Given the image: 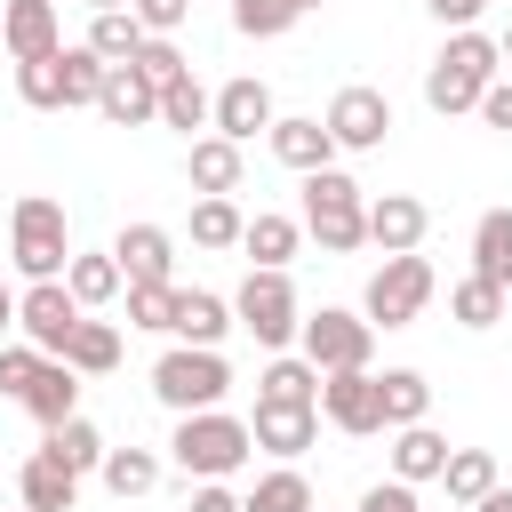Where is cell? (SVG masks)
Instances as JSON below:
<instances>
[{
	"label": "cell",
	"mask_w": 512,
	"mask_h": 512,
	"mask_svg": "<svg viewBox=\"0 0 512 512\" xmlns=\"http://www.w3.org/2000/svg\"><path fill=\"white\" fill-rule=\"evenodd\" d=\"M488 80H496V40L464 24V32H448V48H440L432 72H424V104H432V112H472Z\"/></svg>",
	"instance_id": "cell-1"
},
{
	"label": "cell",
	"mask_w": 512,
	"mask_h": 512,
	"mask_svg": "<svg viewBox=\"0 0 512 512\" xmlns=\"http://www.w3.org/2000/svg\"><path fill=\"white\" fill-rule=\"evenodd\" d=\"M304 232L328 248V256H352L368 240V200L344 168H312L304 176Z\"/></svg>",
	"instance_id": "cell-2"
},
{
	"label": "cell",
	"mask_w": 512,
	"mask_h": 512,
	"mask_svg": "<svg viewBox=\"0 0 512 512\" xmlns=\"http://www.w3.org/2000/svg\"><path fill=\"white\" fill-rule=\"evenodd\" d=\"M248 448H256L248 424L224 416V408H192V416H176V440H168V456H176L192 480H224V472H240Z\"/></svg>",
	"instance_id": "cell-3"
},
{
	"label": "cell",
	"mask_w": 512,
	"mask_h": 512,
	"mask_svg": "<svg viewBox=\"0 0 512 512\" xmlns=\"http://www.w3.org/2000/svg\"><path fill=\"white\" fill-rule=\"evenodd\" d=\"M152 392H160L176 416H192V408H216V400L232 392V368L216 360V344H176V352L152 360Z\"/></svg>",
	"instance_id": "cell-4"
},
{
	"label": "cell",
	"mask_w": 512,
	"mask_h": 512,
	"mask_svg": "<svg viewBox=\"0 0 512 512\" xmlns=\"http://www.w3.org/2000/svg\"><path fill=\"white\" fill-rule=\"evenodd\" d=\"M8 232H16V272H24V280H64L72 232H64V208H56L48 192H24L16 216H8Z\"/></svg>",
	"instance_id": "cell-5"
},
{
	"label": "cell",
	"mask_w": 512,
	"mask_h": 512,
	"mask_svg": "<svg viewBox=\"0 0 512 512\" xmlns=\"http://www.w3.org/2000/svg\"><path fill=\"white\" fill-rule=\"evenodd\" d=\"M432 304V264L408 248V256H384L376 272H368V296H360V320L368 328H408L416 312Z\"/></svg>",
	"instance_id": "cell-6"
},
{
	"label": "cell",
	"mask_w": 512,
	"mask_h": 512,
	"mask_svg": "<svg viewBox=\"0 0 512 512\" xmlns=\"http://www.w3.org/2000/svg\"><path fill=\"white\" fill-rule=\"evenodd\" d=\"M296 320H304V312H296L288 272H264V264H256V272L240 280V296H232V328H248L264 352H280V344L296 336Z\"/></svg>",
	"instance_id": "cell-7"
},
{
	"label": "cell",
	"mask_w": 512,
	"mask_h": 512,
	"mask_svg": "<svg viewBox=\"0 0 512 512\" xmlns=\"http://www.w3.org/2000/svg\"><path fill=\"white\" fill-rule=\"evenodd\" d=\"M296 336H304V360L320 376L328 368H368V352H376V328L360 312H336V304H320L312 320H296Z\"/></svg>",
	"instance_id": "cell-8"
},
{
	"label": "cell",
	"mask_w": 512,
	"mask_h": 512,
	"mask_svg": "<svg viewBox=\"0 0 512 512\" xmlns=\"http://www.w3.org/2000/svg\"><path fill=\"white\" fill-rule=\"evenodd\" d=\"M16 328H24V344H32V352H48V360H56V352H64V336L80 328V296H72L64 280H32V288L16 296Z\"/></svg>",
	"instance_id": "cell-9"
},
{
	"label": "cell",
	"mask_w": 512,
	"mask_h": 512,
	"mask_svg": "<svg viewBox=\"0 0 512 512\" xmlns=\"http://www.w3.org/2000/svg\"><path fill=\"white\" fill-rule=\"evenodd\" d=\"M320 416L352 440L384 432V400H376V368H328L320 376Z\"/></svg>",
	"instance_id": "cell-10"
},
{
	"label": "cell",
	"mask_w": 512,
	"mask_h": 512,
	"mask_svg": "<svg viewBox=\"0 0 512 512\" xmlns=\"http://www.w3.org/2000/svg\"><path fill=\"white\" fill-rule=\"evenodd\" d=\"M328 136H336V152H376L384 136H392V104H384V88H336V104H328Z\"/></svg>",
	"instance_id": "cell-11"
},
{
	"label": "cell",
	"mask_w": 512,
	"mask_h": 512,
	"mask_svg": "<svg viewBox=\"0 0 512 512\" xmlns=\"http://www.w3.org/2000/svg\"><path fill=\"white\" fill-rule=\"evenodd\" d=\"M208 128H216V136H232V144H248L256 128H272V88H264L256 72L224 80V88L208 96Z\"/></svg>",
	"instance_id": "cell-12"
},
{
	"label": "cell",
	"mask_w": 512,
	"mask_h": 512,
	"mask_svg": "<svg viewBox=\"0 0 512 512\" xmlns=\"http://www.w3.org/2000/svg\"><path fill=\"white\" fill-rule=\"evenodd\" d=\"M96 112H104L112 128H144V120H160V88H152V80H144L136 64H104Z\"/></svg>",
	"instance_id": "cell-13"
},
{
	"label": "cell",
	"mask_w": 512,
	"mask_h": 512,
	"mask_svg": "<svg viewBox=\"0 0 512 512\" xmlns=\"http://www.w3.org/2000/svg\"><path fill=\"white\" fill-rule=\"evenodd\" d=\"M424 232H432V208H424V200H408V192H384V200H368V240H376L384 256H408V248H424Z\"/></svg>",
	"instance_id": "cell-14"
},
{
	"label": "cell",
	"mask_w": 512,
	"mask_h": 512,
	"mask_svg": "<svg viewBox=\"0 0 512 512\" xmlns=\"http://www.w3.org/2000/svg\"><path fill=\"white\" fill-rule=\"evenodd\" d=\"M0 48L24 64V56H48L64 48V24H56V0H8L0 8Z\"/></svg>",
	"instance_id": "cell-15"
},
{
	"label": "cell",
	"mask_w": 512,
	"mask_h": 512,
	"mask_svg": "<svg viewBox=\"0 0 512 512\" xmlns=\"http://www.w3.org/2000/svg\"><path fill=\"white\" fill-rule=\"evenodd\" d=\"M312 432H320V408H272V400H256V424H248V440L256 448H272V456H304L312 448Z\"/></svg>",
	"instance_id": "cell-16"
},
{
	"label": "cell",
	"mask_w": 512,
	"mask_h": 512,
	"mask_svg": "<svg viewBox=\"0 0 512 512\" xmlns=\"http://www.w3.org/2000/svg\"><path fill=\"white\" fill-rule=\"evenodd\" d=\"M264 136H272L280 168H296V176H312V168H328V160H336V136H328V120H272Z\"/></svg>",
	"instance_id": "cell-17"
},
{
	"label": "cell",
	"mask_w": 512,
	"mask_h": 512,
	"mask_svg": "<svg viewBox=\"0 0 512 512\" xmlns=\"http://www.w3.org/2000/svg\"><path fill=\"white\" fill-rule=\"evenodd\" d=\"M16 496H24V512H72V504H80V480L40 448V456L16 472Z\"/></svg>",
	"instance_id": "cell-18"
},
{
	"label": "cell",
	"mask_w": 512,
	"mask_h": 512,
	"mask_svg": "<svg viewBox=\"0 0 512 512\" xmlns=\"http://www.w3.org/2000/svg\"><path fill=\"white\" fill-rule=\"evenodd\" d=\"M296 240H304V224H296V216H272V208H256V216L240 224V248H248V256H256L264 272H288Z\"/></svg>",
	"instance_id": "cell-19"
},
{
	"label": "cell",
	"mask_w": 512,
	"mask_h": 512,
	"mask_svg": "<svg viewBox=\"0 0 512 512\" xmlns=\"http://www.w3.org/2000/svg\"><path fill=\"white\" fill-rule=\"evenodd\" d=\"M112 256H120V272H128V280H168V264H176V240H168L160 224H128V232L112 240Z\"/></svg>",
	"instance_id": "cell-20"
},
{
	"label": "cell",
	"mask_w": 512,
	"mask_h": 512,
	"mask_svg": "<svg viewBox=\"0 0 512 512\" xmlns=\"http://www.w3.org/2000/svg\"><path fill=\"white\" fill-rule=\"evenodd\" d=\"M56 360H64L72 376H104V368H120V328H112V320H88V312H80V328L64 336V352H56Z\"/></svg>",
	"instance_id": "cell-21"
},
{
	"label": "cell",
	"mask_w": 512,
	"mask_h": 512,
	"mask_svg": "<svg viewBox=\"0 0 512 512\" xmlns=\"http://www.w3.org/2000/svg\"><path fill=\"white\" fill-rule=\"evenodd\" d=\"M24 408H32L40 424H64V416H80V376H72L64 360H40V368H32V384H24Z\"/></svg>",
	"instance_id": "cell-22"
},
{
	"label": "cell",
	"mask_w": 512,
	"mask_h": 512,
	"mask_svg": "<svg viewBox=\"0 0 512 512\" xmlns=\"http://www.w3.org/2000/svg\"><path fill=\"white\" fill-rule=\"evenodd\" d=\"M64 288L80 296V312H96V304H112V296L128 288V272H120L112 248H104V256H64Z\"/></svg>",
	"instance_id": "cell-23"
},
{
	"label": "cell",
	"mask_w": 512,
	"mask_h": 512,
	"mask_svg": "<svg viewBox=\"0 0 512 512\" xmlns=\"http://www.w3.org/2000/svg\"><path fill=\"white\" fill-rule=\"evenodd\" d=\"M184 344H224V328H232V304L224 296H208V288H176V320H168Z\"/></svg>",
	"instance_id": "cell-24"
},
{
	"label": "cell",
	"mask_w": 512,
	"mask_h": 512,
	"mask_svg": "<svg viewBox=\"0 0 512 512\" xmlns=\"http://www.w3.org/2000/svg\"><path fill=\"white\" fill-rule=\"evenodd\" d=\"M256 400H272V408H320V368L280 352V360L256 376Z\"/></svg>",
	"instance_id": "cell-25"
},
{
	"label": "cell",
	"mask_w": 512,
	"mask_h": 512,
	"mask_svg": "<svg viewBox=\"0 0 512 512\" xmlns=\"http://www.w3.org/2000/svg\"><path fill=\"white\" fill-rule=\"evenodd\" d=\"M440 464H448V440L432 432V424H400V440H392V480H440Z\"/></svg>",
	"instance_id": "cell-26"
},
{
	"label": "cell",
	"mask_w": 512,
	"mask_h": 512,
	"mask_svg": "<svg viewBox=\"0 0 512 512\" xmlns=\"http://www.w3.org/2000/svg\"><path fill=\"white\" fill-rule=\"evenodd\" d=\"M472 272L496 280V288H512V208H488L472 224Z\"/></svg>",
	"instance_id": "cell-27"
},
{
	"label": "cell",
	"mask_w": 512,
	"mask_h": 512,
	"mask_svg": "<svg viewBox=\"0 0 512 512\" xmlns=\"http://www.w3.org/2000/svg\"><path fill=\"white\" fill-rule=\"evenodd\" d=\"M184 176H192V192H240V144L232 136H200Z\"/></svg>",
	"instance_id": "cell-28"
},
{
	"label": "cell",
	"mask_w": 512,
	"mask_h": 512,
	"mask_svg": "<svg viewBox=\"0 0 512 512\" xmlns=\"http://www.w3.org/2000/svg\"><path fill=\"white\" fill-rule=\"evenodd\" d=\"M40 448H48V456H56V464H64L72 480L104 464V432H96L88 416H64V424H48V440H40Z\"/></svg>",
	"instance_id": "cell-29"
},
{
	"label": "cell",
	"mask_w": 512,
	"mask_h": 512,
	"mask_svg": "<svg viewBox=\"0 0 512 512\" xmlns=\"http://www.w3.org/2000/svg\"><path fill=\"white\" fill-rule=\"evenodd\" d=\"M376 400H384V424L400 432V424H424V408H432V384H424L416 368H384V376H376Z\"/></svg>",
	"instance_id": "cell-30"
},
{
	"label": "cell",
	"mask_w": 512,
	"mask_h": 512,
	"mask_svg": "<svg viewBox=\"0 0 512 512\" xmlns=\"http://www.w3.org/2000/svg\"><path fill=\"white\" fill-rule=\"evenodd\" d=\"M440 480H448V504H480V496L496 488V456H488V448H448Z\"/></svg>",
	"instance_id": "cell-31"
},
{
	"label": "cell",
	"mask_w": 512,
	"mask_h": 512,
	"mask_svg": "<svg viewBox=\"0 0 512 512\" xmlns=\"http://www.w3.org/2000/svg\"><path fill=\"white\" fill-rule=\"evenodd\" d=\"M240 512H312V480H304L296 464H280V472H264V480L240 496Z\"/></svg>",
	"instance_id": "cell-32"
},
{
	"label": "cell",
	"mask_w": 512,
	"mask_h": 512,
	"mask_svg": "<svg viewBox=\"0 0 512 512\" xmlns=\"http://www.w3.org/2000/svg\"><path fill=\"white\" fill-rule=\"evenodd\" d=\"M88 48H96L104 64H128V56L144 48V24H136V8H96V24H88Z\"/></svg>",
	"instance_id": "cell-33"
},
{
	"label": "cell",
	"mask_w": 512,
	"mask_h": 512,
	"mask_svg": "<svg viewBox=\"0 0 512 512\" xmlns=\"http://www.w3.org/2000/svg\"><path fill=\"white\" fill-rule=\"evenodd\" d=\"M240 224H248V216L232 208V192H200V200H192V240H200V248H240Z\"/></svg>",
	"instance_id": "cell-34"
},
{
	"label": "cell",
	"mask_w": 512,
	"mask_h": 512,
	"mask_svg": "<svg viewBox=\"0 0 512 512\" xmlns=\"http://www.w3.org/2000/svg\"><path fill=\"white\" fill-rule=\"evenodd\" d=\"M104 488L112 496H144V488H160V456L152 448H104Z\"/></svg>",
	"instance_id": "cell-35"
},
{
	"label": "cell",
	"mask_w": 512,
	"mask_h": 512,
	"mask_svg": "<svg viewBox=\"0 0 512 512\" xmlns=\"http://www.w3.org/2000/svg\"><path fill=\"white\" fill-rule=\"evenodd\" d=\"M448 312H456V328H496V320H504V288L472 272V280L448 288Z\"/></svg>",
	"instance_id": "cell-36"
},
{
	"label": "cell",
	"mask_w": 512,
	"mask_h": 512,
	"mask_svg": "<svg viewBox=\"0 0 512 512\" xmlns=\"http://www.w3.org/2000/svg\"><path fill=\"white\" fill-rule=\"evenodd\" d=\"M16 96H24L32 112H56V104H64V64H56V48L16 64Z\"/></svg>",
	"instance_id": "cell-37"
},
{
	"label": "cell",
	"mask_w": 512,
	"mask_h": 512,
	"mask_svg": "<svg viewBox=\"0 0 512 512\" xmlns=\"http://www.w3.org/2000/svg\"><path fill=\"white\" fill-rule=\"evenodd\" d=\"M56 64H64V112H72V104H96V88H104V56L80 40V48H56Z\"/></svg>",
	"instance_id": "cell-38"
},
{
	"label": "cell",
	"mask_w": 512,
	"mask_h": 512,
	"mask_svg": "<svg viewBox=\"0 0 512 512\" xmlns=\"http://www.w3.org/2000/svg\"><path fill=\"white\" fill-rule=\"evenodd\" d=\"M296 16H304V0H232V24H240L248 40H280Z\"/></svg>",
	"instance_id": "cell-39"
},
{
	"label": "cell",
	"mask_w": 512,
	"mask_h": 512,
	"mask_svg": "<svg viewBox=\"0 0 512 512\" xmlns=\"http://www.w3.org/2000/svg\"><path fill=\"white\" fill-rule=\"evenodd\" d=\"M160 128H208V88H200L192 72L160 88Z\"/></svg>",
	"instance_id": "cell-40"
},
{
	"label": "cell",
	"mask_w": 512,
	"mask_h": 512,
	"mask_svg": "<svg viewBox=\"0 0 512 512\" xmlns=\"http://www.w3.org/2000/svg\"><path fill=\"white\" fill-rule=\"evenodd\" d=\"M176 320V280H128V328H168Z\"/></svg>",
	"instance_id": "cell-41"
},
{
	"label": "cell",
	"mask_w": 512,
	"mask_h": 512,
	"mask_svg": "<svg viewBox=\"0 0 512 512\" xmlns=\"http://www.w3.org/2000/svg\"><path fill=\"white\" fill-rule=\"evenodd\" d=\"M128 64H136V72H144L152 88H168V80H184V72H192V64L176 56V40H168V32H144V48H136Z\"/></svg>",
	"instance_id": "cell-42"
},
{
	"label": "cell",
	"mask_w": 512,
	"mask_h": 512,
	"mask_svg": "<svg viewBox=\"0 0 512 512\" xmlns=\"http://www.w3.org/2000/svg\"><path fill=\"white\" fill-rule=\"evenodd\" d=\"M48 352H32V344H0V392L8 400H24V384H32V368H40Z\"/></svg>",
	"instance_id": "cell-43"
},
{
	"label": "cell",
	"mask_w": 512,
	"mask_h": 512,
	"mask_svg": "<svg viewBox=\"0 0 512 512\" xmlns=\"http://www.w3.org/2000/svg\"><path fill=\"white\" fill-rule=\"evenodd\" d=\"M128 8H136V24H144V32H176V24L192 16V0H128Z\"/></svg>",
	"instance_id": "cell-44"
},
{
	"label": "cell",
	"mask_w": 512,
	"mask_h": 512,
	"mask_svg": "<svg viewBox=\"0 0 512 512\" xmlns=\"http://www.w3.org/2000/svg\"><path fill=\"white\" fill-rule=\"evenodd\" d=\"M360 512H416V488H408V480H376V488L360 496Z\"/></svg>",
	"instance_id": "cell-45"
},
{
	"label": "cell",
	"mask_w": 512,
	"mask_h": 512,
	"mask_svg": "<svg viewBox=\"0 0 512 512\" xmlns=\"http://www.w3.org/2000/svg\"><path fill=\"white\" fill-rule=\"evenodd\" d=\"M472 112H480V120H488V128H512V80H488V88H480V104H472Z\"/></svg>",
	"instance_id": "cell-46"
},
{
	"label": "cell",
	"mask_w": 512,
	"mask_h": 512,
	"mask_svg": "<svg viewBox=\"0 0 512 512\" xmlns=\"http://www.w3.org/2000/svg\"><path fill=\"white\" fill-rule=\"evenodd\" d=\"M192 512H240V496H232L224 480H200V488H192Z\"/></svg>",
	"instance_id": "cell-47"
},
{
	"label": "cell",
	"mask_w": 512,
	"mask_h": 512,
	"mask_svg": "<svg viewBox=\"0 0 512 512\" xmlns=\"http://www.w3.org/2000/svg\"><path fill=\"white\" fill-rule=\"evenodd\" d=\"M424 8H432V16L448 24V32H464V24H472V16L488 8V0H424Z\"/></svg>",
	"instance_id": "cell-48"
},
{
	"label": "cell",
	"mask_w": 512,
	"mask_h": 512,
	"mask_svg": "<svg viewBox=\"0 0 512 512\" xmlns=\"http://www.w3.org/2000/svg\"><path fill=\"white\" fill-rule=\"evenodd\" d=\"M472 512H512V488H488V496H480Z\"/></svg>",
	"instance_id": "cell-49"
},
{
	"label": "cell",
	"mask_w": 512,
	"mask_h": 512,
	"mask_svg": "<svg viewBox=\"0 0 512 512\" xmlns=\"http://www.w3.org/2000/svg\"><path fill=\"white\" fill-rule=\"evenodd\" d=\"M16 328V296H8V280H0V336Z\"/></svg>",
	"instance_id": "cell-50"
},
{
	"label": "cell",
	"mask_w": 512,
	"mask_h": 512,
	"mask_svg": "<svg viewBox=\"0 0 512 512\" xmlns=\"http://www.w3.org/2000/svg\"><path fill=\"white\" fill-rule=\"evenodd\" d=\"M496 56H512V24H504V40H496Z\"/></svg>",
	"instance_id": "cell-51"
},
{
	"label": "cell",
	"mask_w": 512,
	"mask_h": 512,
	"mask_svg": "<svg viewBox=\"0 0 512 512\" xmlns=\"http://www.w3.org/2000/svg\"><path fill=\"white\" fill-rule=\"evenodd\" d=\"M88 8H128V0H88Z\"/></svg>",
	"instance_id": "cell-52"
},
{
	"label": "cell",
	"mask_w": 512,
	"mask_h": 512,
	"mask_svg": "<svg viewBox=\"0 0 512 512\" xmlns=\"http://www.w3.org/2000/svg\"><path fill=\"white\" fill-rule=\"evenodd\" d=\"M304 8H320V0H304Z\"/></svg>",
	"instance_id": "cell-53"
}]
</instances>
